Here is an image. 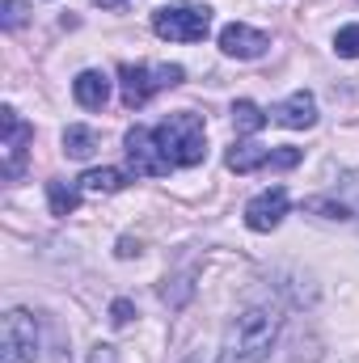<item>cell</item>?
<instances>
[{
	"label": "cell",
	"instance_id": "obj_1",
	"mask_svg": "<svg viewBox=\"0 0 359 363\" xmlns=\"http://www.w3.org/2000/svg\"><path fill=\"white\" fill-rule=\"evenodd\" d=\"M279 325L283 317L258 304V308H245L228 330H224V347H220V363H258L267 359V351L279 338Z\"/></svg>",
	"mask_w": 359,
	"mask_h": 363
},
{
	"label": "cell",
	"instance_id": "obj_2",
	"mask_svg": "<svg viewBox=\"0 0 359 363\" xmlns=\"http://www.w3.org/2000/svg\"><path fill=\"white\" fill-rule=\"evenodd\" d=\"M153 135H157V144H161V152H165V161L174 169H190V165H199L207 157V127L190 110L170 114L161 127H153Z\"/></svg>",
	"mask_w": 359,
	"mask_h": 363
},
{
	"label": "cell",
	"instance_id": "obj_3",
	"mask_svg": "<svg viewBox=\"0 0 359 363\" xmlns=\"http://www.w3.org/2000/svg\"><path fill=\"white\" fill-rule=\"evenodd\" d=\"M182 72L178 64H123L118 68V93H123V106L127 110H140V106H148V97L161 89H174L182 85Z\"/></svg>",
	"mask_w": 359,
	"mask_h": 363
},
{
	"label": "cell",
	"instance_id": "obj_4",
	"mask_svg": "<svg viewBox=\"0 0 359 363\" xmlns=\"http://www.w3.org/2000/svg\"><path fill=\"white\" fill-rule=\"evenodd\" d=\"M153 30L170 43H203L211 34V9L207 4H165L153 13Z\"/></svg>",
	"mask_w": 359,
	"mask_h": 363
},
{
	"label": "cell",
	"instance_id": "obj_5",
	"mask_svg": "<svg viewBox=\"0 0 359 363\" xmlns=\"http://www.w3.org/2000/svg\"><path fill=\"white\" fill-rule=\"evenodd\" d=\"M38 355V325L26 308H9L0 321V363H34Z\"/></svg>",
	"mask_w": 359,
	"mask_h": 363
},
{
	"label": "cell",
	"instance_id": "obj_6",
	"mask_svg": "<svg viewBox=\"0 0 359 363\" xmlns=\"http://www.w3.org/2000/svg\"><path fill=\"white\" fill-rule=\"evenodd\" d=\"M30 144H34V127L21 123L13 106H4L0 110V169H4V178H21Z\"/></svg>",
	"mask_w": 359,
	"mask_h": 363
},
{
	"label": "cell",
	"instance_id": "obj_7",
	"mask_svg": "<svg viewBox=\"0 0 359 363\" xmlns=\"http://www.w3.org/2000/svg\"><path fill=\"white\" fill-rule=\"evenodd\" d=\"M123 144H127V161H131V174H136V178H165V174L174 169V165L165 161V152H161L153 127H131Z\"/></svg>",
	"mask_w": 359,
	"mask_h": 363
},
{
	"label": "cell",
	"instance_id": "obj_8",
	"mask_svg": "<svg viewBox=\"0 0 359 363\" xmlns=\"http://www.w3.org/2000/svg\"><path fill=\"white\" fill-rule=\"evenodd\" d=\"M267 47H270L267 34L254 30V26H245V21H228V26L220 30V51L233 55V60H263Z\"/></svg>",
	"mask_w": 359,
	"mask_h": 363
},
{
	"label": "cell",
	"instance_id": "obj_9",
	"mask_svg": "<svg viewBox=\"0 0 359 363\" xmlns=\"http://www.w3.org/2000/svg\"><path fill=\"white\" fill-rule=\"evenodd\" d=\"M283 216H287V190H283V186H270V190L254 194V199L245 203V224H250L254 233H270V228H279Z\"/></svg>",
	"mask_w": 359,
	"mask_h": 363
},
{
	"label": "cell",
	"instance_id": "obj_10",
	"mask_svg": "<svg viewBox=\"0 0 359 363\" xmlns=\"http://www.w3.org/2000/svg\"><path fill=\"white\" fill-rule=\"evenodd\" d=\"M279 127H292V131H304V127H313L317 123V101H313V93L296 89L287 101H279L275 106V114H270Z\"/></svg>",
	"mask_w": 359,
	"mask_h": 363
},
{
	"label": "cell",
	"instance_id": "obj_11",
	"mask_svg": "<svg viewBox=\"0 0 359 363\" xmlns=\"http://www.w3.org/2000/svg\"><path fill=\"white\" fill-rule=\"evenodd\" d=\"M72 97H77L85 110H101V106L110 101V81L89 68V72H81V77L72 81Z\"/></svg>",
	"mask_w": 359,
	"mask_h": 363
},
{
	"label": "cell",
	"instance_id": "obj_12",
	"mask_svg": "<svg viewBox=\"0 0 359 363\" xmlns=\"http://www.w3.org/2000/svg\"><path fill=\"white\" fill-rule=\"evenodd\" d=\"M224 165L233 174H254V169L270 165V148H263V144H233L228 157H224Z\"/></svg>",
	"mask_w": 359,
	"mask_h": 363
},
{
	"label": "cell",
	"instance_id": "obj_13",
	"mask_svg": "<svg viewBox=\"0 0 359 363\" xmlns=\"http://www.w3.org/2000/svg\"><path fill=\"white\" fill-rule=\"evenodd\" d=\"M64 152H68L72 161H89L93 152H97V135H93V127L72 123V127L64 131Z\"/></svg>",
	"mask_w": 359,
	"mask_h": 363
},
{
	"label": "cell",
	"instance_id": "obj_14",
	"mask_svg": "<svg viewBox=\"0 0 359 363\" xmlns=\"http://www.w3.org/2000/svg\"><path fill=\"white\" fill-rule=\"evenodd\" d=\"M123 186H127V174L123 169H89L81 178V190H89V194H114Z\"/></svg>",
	"mask_w": 359,
	"mask_h": 363
},
{
	"label": "cell",
	"instance_id": "obj_15",
	"mask_svg": "<svg viewBox=\"0 0 359 363\" xmlns=\"http://www.w3.org/2000/svg\"><path fill=\"white\" fill-rule=\"evenodd\" d=\"M233 123H237V131H245V135H258L270 118L258 110V106H254V101H237V106H233Z\"/></svg>",
	"mask_w": 359,
	"mask_h": 363
},
{
	"label": "cell",
	"instance_id": "obj_16",
	"mask_svg": "<svg viewBox=\"0 0 359 363\" xmlns=\"http://www.w3.org/2000/svg\"><path fill=\"white\" fill-rule=\"evenodd\" d=\"M47 199H51V211H55V216H72L77 203H81V194H77L68 182H47Z\"/></svg>",
	"mask_w": 359,
	"mask_h": 363
},
{
	"label": "cell",
	"instance_id": "obj_17",
	"mask_svg": "<svg viewBox=\"0 0 359 363\" xmlns=\"http://www.w3.org/2000/svg\"><path fill=\"white\" fill-rule=\"evenodd\" d=\"M334 51H338L343 60H359V26H343V30L334 34Z\"/></svg>",
	"mask_w": 359,
	"mask_h": 363
},
{
	"label": "cell",
	"instance_id": "obj_18",
	"mask_svg": "<svg viewBox=\"0 0 359 363\" xmlns=\"http://www.w3.org/2000/svg\"><path fill=\"white\" fill-rule=\"evenodd\" d=\"M26 0H0V26L4 30H17V26H26Z\"/></svg>",
	"mask_w": 359,
	"mask_h": 363
},
{
	"label": "cell",
	"instance_id": "obj_19",
	"mask_svg": "<svg viewBox=\"0 0 359 363\" xmlns=\"http://www.w3.org/2000/svg\"><path fill=\"white\" fill-rule=\"evenodd\" d=\"M304 207H309V211H326V220H351V207L330 203V199H309Z\"/></svg>",
	"mask_w": 359,
	"mask_h": 363
},
{
	"label": "cell",
	"instance_id": "obj_20",
	"mask_svg": "<svg viewBox=\"0 0 359 363\" xmlns=\"http://www.w3.org/2000/svg\"><path fill=\"white\" fill-rule=\"evenodd\" d=\"M300 165V148H275L270 152V169H292Z\"/></svg>",
	"mask_w": 359,
	"mask_h": 363
},
{
	"label": "cell",
	"instance_id": "obj_21",
	"mask_svg": "<svg viewBox=\"0 0 359 363\" xmlns=\"http://www.w3.org/2000/svg\"><path fill=\"white\" fill-rule=\"evenodd\" d=\"M131 317H136V304H131V300H114V304H110V321H114L118 330H123Z\"/></svg>",
	"mask_w": 359,
	"mask_h": 363
},
{
	"label": "cell",
	"instance_id": "obj_22",
	"mask_svg": "<svg viewBox=\"0 0 359 363\" xmlns=\"http://www.w3.org/2000/svg\"><path fill=\"white\" fill-rule=\"evenodd\" d=\"M114 254H118V258H136V254H140V241H131V237H123Z\"/></svg>",
	"mask_w": 359,
	"mask_h": 363
},
{
	"label": "cell",
	"instance_id": "obj_23",
	"mask_svg": "<svg viewBox=\"0 0 359 363\" xmlns=\"http://www.w3.org/2000/svg\"><path fill=\"white\" fill-rule=\"evenodd\" d=\"M89 363H114V347H97Z\"/></svg>",
	"mask_w": 359,
	"mask_h": 363
},
{
	"label": "cell",
	"instance_id": "obj_24",
	"mask_svg": "<svg viewBox=\"0 0 359 363\" xmlns=\"http://www.w3.org/2000/svg\"><path fill=\"white\" fill-rule=\"evenodd\" d=\"M182 363H220V359H216V355H207V351H190Z\"/></svg>",
	"mask_w": 359,
	"mask_h": 363
},
{
	"label": "cell",
	"instance_id": "obj_25",
	"mask_svg": "<svg viewBox=\"0 0 359 363\" xmlns=\"http://www.w3.org/2000/svg\"><path fill=\"white\" fill-rule=\"evenodd\" d=\"M93 4H101V9H123L127 0H93Z\"/></svg>",
	"mask_w": 359,
	"mask_h": 363
}]
</instances>
